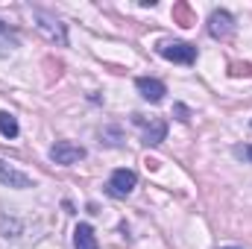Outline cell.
Instances as JSON below:
<instances>
[{
	"label": "cell",
	"instance_id": "cell-1",
	"mask_svg": "<svg viewBox=\"0 0 252 249\" xmlns=\"http://www.w3.org/2000/svg\"><path fill=\"white\" fill-rule=\"evenodd\" d=\"M50 158L56 164H76V161L85 158V147H79L73 141H56L53 150H50Z\"/></svg>",
	"mask_w": 252,
	"mask_h": 249
},
{
	"label": "cell",
	"instance_id": "cell-2",
	"mask_svg": "<svg viewBox=\"0 0 252 249\" xmlns=\"http://www.w3.org/2000/svg\"><path fill=\"white\" fill-rule=\"evenodd\" d=\"M158 53L170 62H179V64H190L196 59V47L193 44H185V41H173V44H161Z\"/></svg>",
	"mask_w": 252,
	"mask_h": 249
},
{
	"label": "cell",
	"instance_id": "cell-3",
	"mask_svg": "<svg viewBox=\"0 0 252 249\" xmlns=\"http://www.w3.org/2000/svg\"><path fill=\"white\" fill-rule=\"evenodd\" d=\"M135 182H138V176H135L132 170L121 167V170H115L112 179H109V193H112V196H126V193H132Z\"/></svg>",
	"mask_w": 252,
	"mask_h": 249
},
{
	"label": "cell",
	"instance_id": "cell-4",
	"mask_svg": "<svg viewBox=\"0 0 252 249\" xmlns=\"http://www.w3.org/2000/svg\"><path fill=\"white\" fill-rule=\"evenodd\" d=\"M0 182L9 185V187H18V190L32 187V179H30L27 173H21L18 167H12V164H6V161H0Z\"/></svg>",
	"mask_w": 252,
	"mask_h": 249
},
{
	"label": "cell",
	"instance_id": "cell-5",
	"mask_svg": "<svg viewBox=\"0 0 252 249\" xmlns=\"http://www.w3.org/2000/svg\"><path fill=\"white\" fill-rule=\"evenodd\" d=\"M208 32H211L214 38H229V35H232V15L223 12V9L211 12V18H208Z\"/></svg>",
	"mask_w": 252,
	"mask_h": 249
},
{
	"label": "cell",
	"instance_id": "cell-6",
	"mask_svg": "<svg viewBox=\"0 0 252 249\" xmlns=\"http://www.w3.org/2000/svg\"><path fill=\"white\" fill-rule=\"evenodd\" d=\"M135 85H138L141 97H144V100H150V103H161V100H164V94H167L164 82H158V79H150V76H141Z\"/></svg>",
	"mask_w": 252,
	"mask_h": 249
},
{
	"label": "cell",
	"instance_id": "cell-7",
	"mask_svg": "<svg viewBox=\"0 0 252 249\" xmlns=\"http://www.w3.org/2000/svg\"><path fill=\"white\" fill-rule=\"evenodd\" d=\"M35 18L41 21V24H38V30H41L50 41H59V44L67 41V35H64V24H59L56 18H50V15H44V12H35Z\"/></svg>",
	"mask_w": 252,
	"mask_h": 249
},
{
	"label": "cell",
	"instance_id": "cell-8",
	"mask_svg": "<svg viewBox=\"0 0 252 249\" xmlns=\"http://www.w3.org/2000/svg\"><path fill=\"white\" fill-rule=\"evenodd\" d=\"M132 118H135V124L147 126V121H144L141 115H132ZM164 135H167V124H164V121H153V124L144 129V144H147V147H156V144L164 141Z\"/></svg>",
	"mask_w": 252,
	"mask_h": 249
},
{
	"label": "cell",
	"instance_id": "cell-9",
	"mask_svg": "<svg viewBox=\"0 0 252 249\" xmlns=\"http://www.w3.org/2000/svg\"><path fill=\"white\" fill-rule=\"evenodd\" d=\"M73 247L76 249H97V235L88 223H79L73 229Z\"/></svg>",
	"mask_w": 252,
	"mask_h": 249
},
{
	"label": "cell",
	"instance_id": "cell-10",
	"mask_svg": "<svg viewBox=\"0 0 252 249\" xmlns=\"http://www.w3.org/2000/svg\"><path fill=\"white\" fill-rule=\"evenodd\" d=\"M15 47H18V38H15V35H9V30L0 24V56H9Z\"/></svg>",
	"mask_w": 252,
	"mask_h": 249
},
{
	"label": "cell",
	"instance_id": "cell-11",
	"mask_svg": "<svg viewBox=\"0 0 252 249\" xmlns=\"http://www.w3.org/2000/svg\"><path fill=\"white\" fill-rule=\"evenodd\" d=\"M0 132H3L6 138H15V135H18V121H15L9 112H0Z\"/></svg>",
	"mask_w": 252,
	"mask_h": 249
},
{
	"label": "cell",
	"instance_id": "cell-12",
	"mask_svg": "<svg viewBox=\"0 0 252 249\" xmlns=\"http://www.w3.org/2000/svg\"><path fill=\"white\" fill-rule=\"evenodd\" d=\"M235 158H244V161H252V144H238L235 150Z\"/></svg>",
	"mask_w": 252,
	"mask_h": 249
},
{
	"label": "cell",
	"instance_id": "cell-13",
	"mask_svg": "<svg viewBox=\"0 0 252 249\" xmlns=\"http://www.w3.org/2000/svg\"><path fill=\"white\" fill-rule=\"evenodd\" d=\"M188 115H190V112L185 109V106H176V118H179V121H190Z\"/></svg>",
	"mask_w": 252,
	"mask_h": 249
},
{
	"label": "cell",
	"instance_id": "cell-14",
	"mask_svg": "<svg viewBox=\"0 0 252 249\" xmlns=\"http://www.w3.org/2000/svg\"><path fill=\"white\" fill-rule=\"evenodd\" d=\"M223 249H238V247H223Z\"/></svg>",
	"mask_w": 252,
	"mask_h": 249
}]
</instances>
